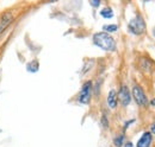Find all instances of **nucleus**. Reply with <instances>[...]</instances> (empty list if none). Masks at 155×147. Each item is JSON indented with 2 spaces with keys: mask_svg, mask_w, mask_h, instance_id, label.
Wrapping results in <instances>:
<instances>
[{
  "mask_svg": "<svg viewBox=\"0 0 155 147\" xmlns=\"http://www.w3.org/2000/svg\"><path fill=\"white\" fill-rule=\"evenodd\" d=\"M93 43L104 51H116L117 44L114 37L106 32H97L93 35Z\"/></svg>",
  "mask_w": 155,
  "mask_h": 147,
  "instance_id": "f257e3e1",
  "label": "nucleus"
},
{
  "mask_svg": "<svg viewBox=\"0 0 155 147\" xmlns=\"http://www.w3.org/2000/svg\"><path fill=\"white\" fill-rule=\"evenodd\" d=\"M146 29H147V25H146V21L143 17L141 14H137L135 18H133L129 24H128V30L130 33L135 35V36H141L146 32Z\"/></svg>",
  "mask_w": 155,
  "mask_h": 147,
  "instance_id": "f03ea898",
  "label": "nucleus"
},
{
  "mask_svg": "<svg viewBox=\"0 0 155 147\" xmlns=\"http://www.w3.org/2000/svg\"><path fill=\"white\" fill-rule=\"evenodd\" d=\"M92 89H93V83L92 81H86L82 84V88L79 92V102L81 105H88L92 97Z\"/></svg>",
  "mask_w": 155,
  "mask_h": 147,
  "instance_id": "7ed1b4c3",
  "label": "nucleus"
},
{
  "mask_svg": "<svg viewBox=\"0 0 155 147\" xmlns=\"http://www.w3.org/2000/svg\"><path fill=\"white\" fill-rule=\"evenodd\" d=\"M135 102L140 106V107H147L148 106V99H147V95L144 90L140 87V86H134L133 88V92H131Z\"/></svg>",
  "mask_w": 155,
  "mask_h": 147,
  "instance_id": "20e7f679",
  "label": "nucleus"
},
{
  "mask_svg": "<svg viewBox=\"0 0 155 147\" xmlns=\"http://www.w3.org/2000/svg\"><path fill=\"white\" fill-rule=\"evenodd\" d=\"M117 99L120 102L123 107H128L131 102V92L127 86H122L119 88V92H117Z\"/></svg>",
  "mask_w": 155,
  "mask_h": 147,
  "instance_id": "39448f33",
  "label": "nucleus"
},
{
  "mask_svg": "<svg viewBox=\"0 0 155 147\" xmlns=\"http://www.w3.org/2000/svg\"><path fill=\"white\" fill-rule=\"evenodd\" d=\"M153 142V134L150 132H144L142 136L138 139L136 147H150Z\"/></svg>",
  "mask_w": 155,
  "mask_h": 147,
  "instance_id": "423d86ee",
  "label": "nucleus"
},
{
  "mask_svg": "<svg viewBox=\"0 0 155 147\" xmlns=\"http://www.w3.org/2000/svg\"><path fill=\"white\" fill-rule=\"evenodd\" d=\"M118 105V99H117V92L115 89H111L107 94V106L111 109H116Z\"/></svg>",
  "mask_w": 155,
  "mask_h": 147,
  "instance_id": "0eeeda50",
  "label": "nucleus"
},
{
  "mask_svg": "<svg viewBox=\"0 0 155 147\" xmlns=\"http://www.w3.org/2000/svg\"><path fill=\"white\" fill-rule=\"evenodd\" d=\"M12 19H13V16L11 13H5V16L1 18V21H0V35L10 25V23L12 21Z\"/></svg>",
  "mask_w": 155,
  "mask_h": 147,
  "instance_id": "6e6552de",
  "label": "nucleus"
},
{
  "mask_svg": "<svg viewBox=\"0 0 155 147\" xmlns=\"http://www.w3.org/2000/svg\"><path fill=\"white\" fill-rule=\"evenodd\" d=\"M100 16L106 19H110L114 17V11H112L110 7H105V8H103V10L100 11Z\"/></svg>",
  "mask_w": 155,
  "mask_h": 147,
  "instance_id": "1a4fd4ad",
  "label": "nucleus"
},
{
  "mask_svg": "<svg viewBox=\"0 0 155 147\" xmlns=\"http://www.w3.org/2000/svg\"><path fill=\"white\" fill-rule=\"evenodd\" d=\"M103 29H104V32H106V33L110 35V33H112V32H117L118 26H117L116 24H110V25H104Z\"/></svg>",
  "mask_w": 155,
  "mask_h": 147,
  "instance_id": "9d476101",
  "label": "nucleus"
},
{
  "mask_svg": "<svg viewBox=\"0 0 155 147\" xmlns=\"http://www.w3.org/2000/svg\"><path fill=\"white\" fill-rule=\"evenodd\" d=\"M124 139H125V135L124 134L118 135V136H116L114 139V145L116 147H123V145H124Z\"/></svg>",
  "mask_w": 155,
  "mask_h": 147,
  "instance_id": "9b49d317",
  "label": "nucleus"
},
{
  "mask_svg": "<svg viewBox=\"0 0 155 147\" xmlns=\"http://www.w3.org/2000/svg\"><path fill=\"white\" fill-rule=\"evenodd\" d=\"M141 65H142V69L144 71H150L152 70V62L148 61V59H146V58L142 59V64Z\"/></svg>",
  "mask_w": 155,
  "mask_h": 147,
  "instance_id": "f8f14e48",
  "label": "nucleus"
},
{
  "mask_svg": "<svg viewBox=\"0 0 155 147\" xmlns=\"http://www.w3.org/2000/svg\"><path fill=\"white\" fill-rule=\"evenodd\" d=\"M101 126H103L104 128H107V127H109V121H107L106 115H103V116H101Z\"/></svg>",
  "mask_w": 155,
  "mask_h": 147,
  "instance_id": "ddd939ff",
  "label": "nucleus"
},
{
  "mask_svg": "<svg viewBox=\"0 0 155 147\" xmlns=\"http://www.w3.org/2000/svg\"><path fill=\"white\" fill-rule=\"evenodd\" d=\"M90 4H91L92 6H94V7H98V6L100 5V1H92V0H91Z\"/></svg>",
  "mask_w": 155,
  "mask_h": 147,
  "instance_id": "4468645a",
  "label": "nucleus"
},
{
  "mask_svg": "<svg viewBox=\"0 0 155 147\" xmlns=\"http://www.w3.org/2000/svg\"><path fill=\"white\" fill-rule=\"evenodd\" d=\"M124 147H134V144L133 142H130V141H127V142H124Z\"/></svg>",
  "mask_w": 155,
  "mask_h": 147,
  "instance_id": "2eb2a0df",
  "label": "nucleus"
},
{
  "mask_svg": "<svg viewBox=\"0 0 155 147\" xmlns=\"http://www.w3.org/2000/svg\"><path fill=\"white\" fill-rule=\"evenodd\" d=\"M150 133H152V134H155V124H153V125L150 126Z\"/></svg>",
  "mask_w": 155,
  "mask_h": 147,
  "instance_id": "dca6fc26",
  "label": "nucleus"
},
{
  "mask_svg": "<svg viewBox=\"0 0 155 147\" xmlns=\"http://www.w3.org/2000/svg\"><path fill=\"white\" fill-rule=\"evenodd\" d=\"M153 35L155 36V27H154V30H153Z\"/></svg>",
  "mask_w": 155,
  "mask_h": 147,
  "instance_id": "f3484780",
  "label": "nucleus"
}]
</instances>
